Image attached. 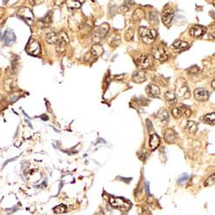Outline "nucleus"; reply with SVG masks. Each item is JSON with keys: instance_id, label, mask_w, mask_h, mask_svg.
Instances as JSON below:
<instances>
[{"instance_id": "obj_25", "label": "nucleus", "mask_w": 215, "mask_h": 215, "mask_svg": "<svg viewBox=\"0 0 215 215\" xmlns=\"http://www.w3.org/2000/svg\"><path fill=\"white\" fill-rule=\"evenodd\" d=\"M187 129L190 134H195L197 131V124L195 123L193 121H188V125H187Z\"/></svg>"}, {"instance_id": "obj_2", "label": "nucleus", "mask_w": 215, "mask_h": 215, "mask_svg": "<svg viewBox=\"0 0 215 215\" xmlns=\"http://www.w3.org/2000/svg\"><path fill=\"white\" fill-rule=\"evenodd\" d=\"M108 29H109V26L108 25L107 23H103V24L100 25V26H97L94 29L93 35H92V41H93V42L98 43L99 41H101L102 39L106 36Z\"/></svg>"}, {"instance_id": "obj_26", "label": "nucleus", "mask_w": 215, "mask_h": 215, "mask_svg": "<svg viewBox=\"0 0 215 215\" xmlns=\"http://www.w3.org/2000/svg\"><path fill=\"white\" fill-rule=\"evenodd\" d=\"M214 179H215L214 175L210 176L209 177L207 178V179L204 182L205 187H208V186H212V185H213V184H214Z\"/></svg>"}, {"instance_id": "obj_13", "label": "nucleus", "mask_w": 215, "mask_h": 215, "mask_svg": "<svg viewBox=\"0 0 215 215\" xmlns=\"http://www.w3.org/2000/svg\"><path fill=\"white\" fill-rule=\"evenodd\" d=\"M174 16V12L171 9H167L164 10L162 13V22H164V24H165L166 26H169Z\"/></svg>"}, {"instance_id": "obj_28", "label": "nucleus", "mask_w": 215, "mask_h": 215, "mask_svg": "<svg viewBox=\"0 0 215 215\" xmlns=\"http://www.w3.org/2000/svg\"><path fill=\"white\" fill-rule=\"evenodd\" d=\"M188 74H191V75H194V74H196L197 72H199V68L196 66V65H194L192 67H190L189 69H188Z\"/></svg>"}, {"instance_id": "obj_3", "label": "nucleus", "mask_w": 215, "mask_h": 215, "mask_svg": "<svg viewBox=\"0 0 215 215\" xmlns=\"http://www.w3.org/2000/svg\"><path fill=\"white\" fill-rule=\"evenodd\" d=\"M139 35L141 40L146 44L152 43L156 38V31L154 29H149L145 27L140 28L139 29Z\"/></svg>"}, {"instance_id": "obj_24", "label": "nucleus", "mask_w": 215, "mask_h": 215, "mask_svg": "<svg viewBox=\"0 0 215 215\" xmlns=\"http://www.w3.org/2000/svg\"><path fill=\"white\" fill-rule=\"evenodd\" d=\"M14 41H15V35H14L13 32L11 31V30L6 31L5 40L6 44H7V45H10V44H11L12 42H14Z\"/></svg>"}, {"instance_id": "obj_12", "label": "nucleus", "mask_w": 215, "mask_h": 215, "mask_svg": "<svg viewBox=\"0 0 215 215\" xmlns=\"http://www.w3.org/2000/svg\"><path fill=\"white\" fill-rule=\"evenodd\" d=\"M18 15L21 16L22 19H24L25 21L28 22L29 24L31 23L33 18H34V15H33V12L31 11V10L28 9V8H26V7L22 8L21 10L18 11Z\"/></svg>"}, {"instance_id": "obj_9", "label": "nucleus", "mask_w": 215, "mask_h": 215, "mask_svg": "<svg viewBox=\"0 0 215 215\" xmlns=\"http://www.w3.org/2000/svg\"><path fill=\"white\" fill-rule=\"evenodd\" d=\"M137 64H139V66H140L143 69H147L150 68V66L152 65L153 62H152V59L150 55L148 54H144L142 56H140V58L137 60Z\"/></svg>"}, {"instance_id": "obj_23", "label": "nucleus", "mask_w": 215, "mask_h": 215, "mask_svg": "<svg viewBox=\"0 0 215 215\" xmlns=\"http://www.w3.org/2000/svg\"><path fill=\"white\" fill-rule=\"evenodd\" d=\"M165 99L169 103L173 104V103L177 102V96H176L175 93H173L172 91H167L165 93Z\"/></svg>"}, {"instance_id": "obj_18", "label": "nucleus", "mask_w": 215, "mask_h": 215, "mask_svg": "<svg viewBox=\"0 0 215 215\" xmlns=\"http://www.w3.org/2000/svg\"><path fill=\"white\" fill-rule=\"evenodd\" d=\"M200 121L206 124H209V125H214L215 123V114L214 113H209L205 114L204 116H202L200 118Z\"/></svg>"}, {"instance_id": "obj_20", "label": "nucleus", "mask_w": 215, "mask_h": 215, "mask_svg": "<svg viewBox=\"0 0 215 215\" xmlns=\"http://www.w3.org/2000/svg\"><path fill=\"white\" fill-rule=\"evenodd\" d=\"M148 92H149V95L153 97H159V95H160V90H159L158 86L155 85V84H150L149 86Z\"/></svg>"}, {"instance_id": "obj_21", "label": "nucleus", "mask_w": 215, "mask_h": 215, "mask_svg": "<svg viewBox=\"0 0 215 215\" xmlns=\"http://www.w3.org/2000/svg\"><path fill=\"white\" fill-rule=\"evenodd\" d=\"M91 52V54H93L94 56H96V57H99L100 55H102V54L103 49H102V46H100V45L97 44V45H94V46L92 47Z\"/></svg>"}, {"instance_id": "obj_5", "label": "nucleus", "mask_w": 215, "mask_h": 215, "mask_svg": "<svg viewBox=\"0 0 215 215\" xmlns=\"http://www.w3.org/2000/svg\"><path fill=\"white\" fill-rule=\"evenodd\" d=\"M192 114V110L186 106H180L173 108L172 110V115L174 116V118L179 119L182 116L184 117H189Z\"/></svg>"}, {"instance_id": "obj_1", "label": "nucleus", "mask_w": 215, "mask_h": 215, "mask_svg": "<svg viewBox=\"0 0 215 215\" xmlns=\"http://www.w3.org/2000/svg\"><path fill=\"white\" fill-rule=\"evenodd\" d=\"M109 203L113 207L117 208L121 211H123V212L127 211L131 207V203L129 200L124 199V198H120V197L111 196L109 198Z\"/></svg>"}, {"instance_id": "obj_22", "label": "nucleus", "mask_w": 215, "mask_h": 215, "mask_svg": "<svg viewBox=\"0 0 215 215\" xmlns=\"http://www.w3.org/2000/svg\"><path fill=\"white\" fill-rule=\"evenodd\" d=\"M50 23H51V17L49 16H46L41 21L38 22V26L40 28L48 27L50 25Z\"/></svg>"}, {"instance_id": "obj_4", "label": "nucleus", "mask_w": 215, "mask_h": 215, "mask_svg": "<svg viewBox=\"0 0 215 215\" xmlns=\"http://www.w3.org/2000/svg\"><path fill=\"white\" fill-rule=\"evenodd\" d=\"M176 94L181 98H188L190 97V92L188 89V84L183 78L178 79L176 87Z\"/></svg>"}, {"instance_id": "obj_7", "label": "nucleus", "mask_w": 215, "mask_h": 215, "mask_svg": "<svg viewBox=\"0 0 215 215\" xmlns=\"http://www.w3.org/2000/svg\"><path fill=\"white\" fill-rule=\"evenodd\" d=\"M26 50L29 54H32L36 56L38 54H40L41 52V46H40V43L38 42L36 40H34V39H30L28 43L27 47H26Z\"/></svg>"}, {"instance_id": "obj_14", "label": "nucleus", "mask_w": 215, "mask_h": 215, "mask_svg": "<svg viewBox=\"0 0 215 215\" xmlns=\"http://www.w3.org/2000/svg\"><path fill=\"white\" fill-rule=\"evenodd\" d=\"M189 45L188 42L186 41H176L175 42L172 44V48L173 50L176 52V53H180V52H183L184 50L188 48Z\"/></svg>"}, {"instance_id": "obj_16", "label": "nucleus", "mask_w": 215, "mask_h": 215, "mask_svg": "<svg viewBox=\"0 0 215 215\" xmlns=\"http://www.w3.org/2000/svg\"><path fill=\"white\" fill-rule=\"evenodd\" d=\"M164 139L167 143H173L177 140V134L173 129H167L164 134Z\"/></svg>"}, {"instance_id": "obj_15", "label": "nucleus", "mask_w": 215, "mask_h": 215, "mask_svg": "<svg viewBox=\"0 0 215 215\" xmlns=\"http://www.w3.org/2000/svg\"><path fill=\"white\" fill-rule=\"evenodd\" d=\"M133 81L134 83H137V84H141L143 82H145L146 80V76H145V72L144 71L140 70L135 71L133 75V78H132Z\"/></svg>"}, {"instance_id": "obj_6", "label": "nucleus", "mask_w": 215, "mask_h": 215, "mask_svg": "<svg viewBox=\"0 0 215 215\" xmlns=\"http://www.w3.org/2000/svg\"><path fill=\"white\" fill-rule=\"evenodd\" d=\"M152 56L153 58L159 61V62H164L168 59V54H167L165 49L161 46H157L154 48L152 50Z\"/></svg>"}, {"instance_id": "obj_19", "label": "nucleus", "mask_w": 215, "mask_h": 215, "mask_svg": "<svg viewBox=\"0 0 215 215\" xmlns=\"http://www.w3.org/2000/svg\"><path fill=\"white\" fill-rule=\"evenodd\" d=\"M47 41L49 44H54L57 45V43L59 41V34H56L54 32H50L47 35Z\"/></svg>"}, {"instance_id": "obj_11", "label": "nucleus", "mask_w": 215, "mask_h": 215, "mask_svg": "<svg viewBox=\"0 0 215 215\" xmlns=\"http://www.w3.org/2000/svg\"><path fill=\"white\" fill-rule=\"evenodd\" d=\"M194 98L199 101V102H206L208 97H209V94L207 91H206L203 88H198L194 91Z\"/></svg>"}, {"instance_id": "obj_8", "label": "nucleus", "mask_w": 215, "mask_h": 215, "mask_svg": "<svg viewBox=\"0 0 215 215\" xmlns=\"http://www.w3.org/2000/svg\"><path fill=\"white\" fill-rule=\"evenodd\" d=\"M69 42V39L67 35L64 32H61L59 34V41L56 45V48L58 52H64L66 48L67 43Z\"/></svg>"}, {"instance_id": "obj_10", "label": "nucleus", "mask_w": 215, "mask_h": 215, "mask_svg": "<svg viewBox=\"0 0 215 215\" xmlns=\"http://www.w3.org/2000/svg\"><path fill=\"white\" fill-rule=\"evenodd\" d=\"M207 32V28L202 26V25H194L193 27L190 28V35L191 36L194 38H198L203 36Z\"/></svg>"}, {"instance_id": "obj_27", "label": "nucleus", "mask_w": 215, "mask_h": 215, "mask_svg": "<svg viewBox=\"0 0 215 215\" xmlns=\"http://www.w3.org/2000/svg\"><path fill=\"white\" fill-rule=\"evenodd\" d=\"M54 210V213H64V212H65L66 207H65L64 204H60L59 205V206H57Z\"/></svg>"}, {"instance_id": "obj_29", "label": "nucleus", "mask_w": 215, "mask_h": 215, "mask_svg": "<svg viewBox=\"0 0 215 215\" xmlns=\"http://www.w3.org/2000/svg\"><path fill=\"white\" fill-rule=\"evenodd\" d=\"M214 84H215V81L213 80V89H214V87H215Z\"/></svg>"}, {"instance_id": "obj_17", "label": "nucleus", "mask_w": 215, "mask_h": 215, "mask_svg": "<svg viewBox=\"0 0 215 215\" xmlns=\"http://www.w3.org/2000/svg\"><path fill=\"white\" fill-rule=\"evenodd\" d=\"M160 144V139L159 137L155 134L150 135V141H149V145L151 150H155L158 147V145Z\"/></svg>"}]
</instances>
